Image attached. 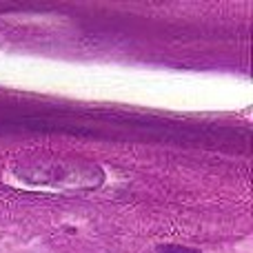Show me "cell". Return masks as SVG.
Instances as JSON below:
<instances>
[{"label": "cell", "mask_w": 253, "mask_h": 253, "mask_svg": "<svg viewBox=\"0 0 253 253\" xmlns=\"http://www.w3.org/2000/svg\"><path fill=\"white\" fill-rule=\"evenodd\" d=\"M9 169L25 184L62 191H91L105 182V171L96 162L58 153H20L11 160Z\"/></svg>", "instance_id": "6da1fadb"}, {"label": "cell", "mask_w": 253, "mask_h": 253, "mask_svg": "<svg viewBox=\"0 0 253 253\" xmlns=\"http://www.w3.org/2000/svg\"><path fill=\"white\" fill-rule=\"evenodd\" d=\"M156 253H200V251L191 249V247H182V245H158Z\"/></svg>", "instance_id": "7a4b0ae2"}]
</instances>
